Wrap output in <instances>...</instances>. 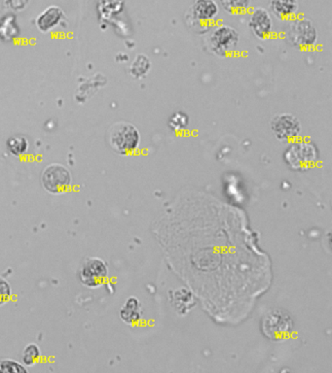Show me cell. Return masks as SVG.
<instances>
[{
  "label": "cell",
  "instance_id": "9a60e30c",
  "mask_svg": "<svg viewBox=\"0 0 332 373\" xmlns=\"http://www.w3.org/2000/svg\"><path fill=\"white\" fill-rule=\"evenodd\" d=\"M28 141L26 137L21 136H12L7 141V149L12 155L15 156H21L26 155L28 150Z\"/></svg>",
  "mask_w": 332,
  "mask_h": 373
},
{
  "label": "cell",
  "instance_id": "30bf717a",
  "mask_svg": "<svg viewBox=\"0 0 332 373\" xmlns=\"http://www.w3.org/2000/svg\"><path fill=\"white\" fill-rule=\"evenodd\" d=\"M249 28L259 39H268L274 31V20L270 12L262 7L254 8L250 15Z\"/></svg>",
  "mask_w": 332,
  "mask_h": 373
},
{
  "label": "cell",
  "instance_id": "e0dca14e",
  "mask_svg": "<svg viewBox=\"0 0 332 373\" xmlns=\"http://www.w3.org/2000/svg\"><path fill=\"white\" fill-rule=\"evenodd\" d=\"M40 348L35 343L28 344L21 353V361L26 367H33V365H36L40 362Z\"/></svg>",
  "mask_w": 332,
  "mask_h": 373
},
{
  "label": "cell",
  "instance_id": "7a4b0ae2",
  "mask_svg": "<svg viewBox=\"0 0 332 373\" xmlns=\"http://www.w3.org/2000/svg\"><path fill=\"white\" fill-rule=\"evenodd\" d=\"M286 38L298 50H309L317 45L319 33L314 24L305 17H295L286 30Z\"/></svg>",
  "mask_w": 332,
  "mask_h": 373
},
{
  "label": "cell",
  "instance_id": "52a82bcc",
  "mask_svg": "<svg viewBox=\"0 0 332 373\" xmlns=\"http://www.w3.org/2000/svg\"><path fill=\"white\" fill-rule=\"evenodd\" d=\"M270 127L276 138L285 143H292L302 136V122L290 113L276 115L271 120Z\"/></svg>",
  "mask_w": 332,
  "mask_h": 373
},
{
  "label": "cell",
  "instance_id": "ba28073f",
  "mask_svg": "<svg viewBox=\"0 0 332 373\" xmlns=\"http://www.w3.org/2000/svg\"><path fill=\"white\" fill-rule=\"evenodd\" d=\"M262 329L267 338L274 340L286 338L292 333V319L281 310H273L264 318Z\"/></svg>",
  "mask_w": 332,
  "mask_h": 373
},
{
  "label": "cell",
  "instance_id": "8fae6325",
  "mask_svg": "<svg viewBox=\"0 0 332 373\" xmlns=\"http://www.w3.org/2000/svg\"><path fill=\"white\" fill-rule=\"evenodd\" d=\"M270 13L281 21L292 20L299 11L298 0H271Z\"/></svg>",
  "mask_w": 332,
  "mask_h": 373
},
{
  "label": "cell",
  "instance_id": "277c9868",
  "mask_svg": "<svg viewBox=\"0 0 332 373\" xmlns=\"http://www.w3.org/2000/svg\"><path fill=\"white\" fill-rule=\"evenodd\" d=\"M240 43V35L234 28L228 25L213 26L208 38L209 47L220 57L230 56Z\"/></svg>",
  "mask_w": 332,
  "mask_h": 373
},
{
  "label": "cell",
  "instance_id": "9c48e42d",
  "mask_svg": "<svg viewBox=\"0 0 332 373\" xmlns=\"http://www.w3.org/2000/svg\"><path fill=\"white\" fill-rule=\"evenodd\" d=\"M220 14V6L216 0H195L190 8L189 18L193 26L211 28Z\"/></svg>",
  "mask_w": 332,
  "mask_h": 373
},
{
  "label": "cell",
  "instance_id": "8992f818",
  "mask_svg": "<svg viewBox=\"0 0 332 373\" xmlns=\"http://www.w3.org/2000/svg\"><path fill=\"white\" fill-rule=\"evenodd\" d=\"M108 266L107 262L98 257H86L79 271V279L85 287L95 289L107 282Z\"/></svg>",
  "mask_w": 332,
  "mask_h": 373
},
{
  "label": "cell",
  "instance_id": "d6986e66",
  "mask_svg": "<svg viewBox=\"0 0 332 373\" xmlns=\"http://www.w3.org/2000/svg\"><path fill=\"white\" fill-rule=\"evenodd\" d=\"M189 116L184 112H175L171 116L169 120V127L173 131L184 132L189 126Z\"/></svg>",
  "mask_w": 332,
  "mask_h": 373
},
{
  "label": "cell",
  "instance_id": "ffe728a7",
  "mask_svg": "<svg viewBox=\"0 0 332 373\" xmlns=\"http://www.w3.org/2000/svg\"><path fill=\"white\" fill-rule=\"evenodd\" d=\"M12 295L10 284L6 279L0 276V307L9 302Z\"/></svg>",
  "mask_w": 332,
  "mask_h": 373
},
{
  "label": "cell",
  "instance_id": "5bb4252c",
  "mask_svg": "<svg viewBox=\"0 0 332 373\" xmlns=\"http://www.w3.org/2000/svg\"><path fill=\"white\" fill-rule=\"evenodd\" d=\"M150 60L146 55L141 54L137 56L134 62H132L130 71H131V74L134 78L141 79L148 75L149 71H150Z\"/></svg>",
  "mask_w": 332,
  "mask_h": 373
},
{
  "label": "cell",
  "instance_id": "2e32d148",
  "mask_svg": "<svg viewBox=\"0 0 332 373\" xmlns=\"http://www.w3.org/2000/svg\"><path fill=\"white\" fill-rule=\"evenodd\" d=\"M220 4L228 13L241 14L249 10L252 0H220Z\"/></svg>",
  "mask_w": 332,
  "mask_h": 373
},
{
  "label": "cell",
  "instance_id": "7c38bea8",
  "mask_svg": "<svg viewBox=\"0 0 332 373\" xmlns=\"http://www.w3.org/2000/svg\"><path fill=\"white\" fill-rule=\"evenodd\" d=\"M62 18H64V12L60 7L50 6L38 16L36 26L42 33H48L56 28L61 23Z\"/></svg>",
  "mask_w": 332,
  "mask_h": 373
},
{
  "label": "cell",
  "instance_id": "5b68a950",
  "mask_svg": "<svg viewBox=\"0 0 332 373\" xmlns=\"http://www.w3.org/2000/svg\"><path fill=\"white\" fill-rule=\"evenodd\" d=\"M41 184L45 191L52 194H61L71 189V173L64 165L51 163L47 165L41 174Z\"/></svg>",
  "mask_w": 332,
  "mask_h": 373
},
{
  "label": "cell",
  "instance_id": "4fadbf2b",
  "mask_svg": "<svg viewBox=\"0 0 332 373\" xmlns=\"http://www.w3.org/2000/svg\"><path fill=\"white\" fill-rule=\"evenodd\" d=\"M120 318L126 324L138 323L141 318V307L139 300L136 298H130L120 309Z\"/></svg>",
  "mask_w": 332,
  "mask_h": 373
},
{
  "label": "cell",
  "instance_id": "6da1fadb",
  "mask_svg": "<svg viewBox=\"0 0 332 373\" xmlns=\"http://www.w3.org/2000/svg\"><path fill=\"white\" fill-rule=\"evenodd\" d=\"M107 140L113 151L121 156H129L138 150L141 134L131 122H119L108 129Z\"/></svg>",
  "mask_w": 332,
  "mask_h": 373
},
{
  "label": "cell",
  "instance_id": "3957f363",
  "mask_svg": "<svg viewBox=\"0 0 332 373\" xmlns=\"http://www.w3.org/2000/svg\"><path fill=\"white\" fill-rule=\"evenodd\" d=\"M317 156V147L308 139L298 138L285 152L286 163L295 170H306L316 165Z\"/></svg>",
  "mask_w": 332,
  "mask_h": 373
},
{
  "label": "cell",
  "instance_id": "ac0fdd59",
  "mask_svg": "<svg viewBox=\"0 0 332 373\" xmlns=\"http://www.w3.org/2000/svg\"><path fill=\"white\" fill-rule=\"evenodd\" d=\"M0 373H28V368L18 361L2 358L0 360Z\"/></svg>",
  "mask_w": 332,
  "mask_h": 373
}]
</instances>
